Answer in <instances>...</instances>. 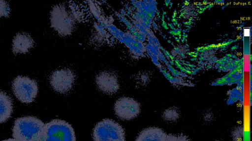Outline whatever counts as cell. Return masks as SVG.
Instances as JSON below:
<instances>
[{
    "label": "cell",
    "mask_w": 252,
    "mask_h": 141,
    "mask_svg": "<svg viewBox=\"0 0 252 141\" xmlns=\"http://www.w3.org/2000/svg\"><path fill=\"white\" fill-rule=\"evenodd\" d=\"M44 123L38 118L27 116L17 118L12 136L17 141H42Z\"/></svg>",
    "instance_id": "cell-1"
},
{
    "label": "cell",
    "mask_w": 252,
    "mask_h": 141,
    "mask_svg": "<svg viewBox=\"0 0 252 141\" xmlns=\"http://www.w3.org/2000/svg\"><path fill=\"white\" fill-rule=\"evenodd\" d=\"M74 130L66 121L53 119L44 124L42 141H75Z\"/></svg>",
    "instance_id": "cell-2"
},
{
    "label": "cell",
    "mask_w": 252,
    "mask_h": 141,
    "mask_svg": "<svg viewBox=\"0 0 252 141\" xmlns=\"http://www.w3.org/2000/svg\"><path fill=\"white\" fill-rule=\"evenodd\" d=\"M93 138L94 141H125V132L118 122L106 118L95 125Z\"/></svg>",
    "instance_id": "cell-3"
},
{
    "label": "cell",
    "mask_w": 252,
    "mask_h": 141,
    "mask_svg": "<svg viewBox=\"0 0 252 141\" xmlns=\"http://www.w3.org/2000/svg\"><path fill=\"white\" fill-rule=\"evenodd\" d=\"M12 86L15 96L22 103H31L37 95L36 81L27 76H17L13 81Z\"/></svg>",
    "instance_id": "cell-4"
},
{
    "label": "cell",
    "mask_w": 252,
    "mask_h": 141,
    "mask_svg": "<svg viewBox=\"0 0 252 141\" xmlns=\"http://www.w3.org/2000/svg\"><path fill=\"white\" fill-rule=\"evenodd\" d=\"M50 21L51 26L62 36L68 35L73 30V19L62 5L53 7L51 12Z\"/></svg>",
    "instance_id": "cell-5"
},
{
    "label": "cell",
    "mask_w": 252,
    "mask_h": 141,
    "mask_svg": "<svg viewBox=\"0 0 252 141\" xmlns=\"http://www.w3.org/2000/svg\"><path fill=\"white\" fill-rule=\"evenodd\" d=\"M75 79V75L72 70L63 68L56 70L51 74L50 83L55 91L65 94L72 89Z\"/></svg>",
    "instance_id": "cell-6"
},
{
    "label": "cell",
    "mask_w": 252,
    "mask_h": 141,
    "mask_svg": "<svg viewBox=\"0 0 252 141\" xmlns=\"http://www.w3.org/2000/svg\"><path fill=\"white\" fill-rule=\"evenodd\" d=\"M116 115L123 120H131L140 113V104L134 99L122 97L117 99L114 108Z\"/></svg>",
    "instance_id": "cell-7"
},
{
    "label": "cell",
    "mask_w": 252,
    "mask_h": 141,
    "mask_svg": "<svg viewBox=\"0 0 252 141\" xmlns=\"http://www.w3.org/2000/svg\"><path fill=\"white\" fill-rule=\"evenodd\" d=\"M95 82L98 89L107 94H114L120 89L118 76L113 71H101L96 75Z\"/></svg>",
    "instance_id": "cell-8"
},
{
    "label": "cell",
    "mask_w": 252,
    "mask_h": 141,
    "mask_svg": "<svg viewBox=\"0 0 252 141\" xmlns=\"http://www.w3.org/2000/svg\"><path fill=\"white\" fill-rule=\"evenodd\" d=\"M34 41L32 37L26 33H17L13 40L12 51L14 54L26 53L33 47Z\"/></svg>",
    "instance_id": "cell-9"
},
{
    "label": "cell",
    "mask_w": 252,
    "mask_h": 141,
    "mask_svg": "<svg viewBox=\"0 0 252 141\" xmlns=\"http://www.w3.org/2000/svg\"><path fill=\"white\" fill-rule=\"evenodd\" d=\"M167 134L160 128L152 127L143 130L135 141H166Z\"/></svg>",
    "instance_id": "cell-10"
},
{
    "label": "cell",
    "mask_w": 252,
    "mask_h": 141,
    "mask_svg": "<svg viewBox=\"0 0 252 141\" xmlns=\"http://www.w3.org/2000/svg\"><path fill=\"white\" fill-rule=\"evenodd\" d=\"M13 112V104L11 98L4 92L0 91V123L5 122Z\"/></svg>",
    "instance_id": "cell-11"
},
{
    "label": "cell",
    "mask_w": 252,
    "mask_h": 141,
    "mask_svg": "<svg viewBox=\"0 0 252 141\" xmlns=\"http://www.w3.org/2000/svg\"><path fill=\"white\" fill-rule=\"evenodd\" d=\"M162 117L166 121L174 122L178 119L180 117V114L176 109L171 108L165 110L163 113Z\"/></svg>",
    "instance_id": "cell-12"
},
{
    "label": "cell",
    "mask_w": 252,
    "mask_h": 141,
    "mask_svg": "<svg viewBox=\"0 0 252 141\" xmlns=\"http://www.w3.org/2000/svg\"><path fill=\"white\" fill-rule=\"evenodd\" d=\"M231 137L233 141H243V128L242 126L235 127L231 132Z\"/></svg>",
    "instance_id": "cell-13"
},
{
    "label": "cell",
    "mask_w": 252,
    "mask_h": 141,
    "mask_svg": "<svg viewBox=\"0 0 252 141\" xmlns=\"http://www.w3.org/2000/svg\"><path fill=\"white\" fill-rule=\"evenodd\" d=\"M166 141H190L189 137L183 134L167 135Z\"/></svg>",
    "instance_id": "cell-14"
},
{
    "label": "cell",
    "mask_w": 252,
    "mask_h": 141,
    "mask_svg": "<svg viewBox=\"0 0 252 141\" xmlns=\"http://www.w3.org/2000/svg\"><path fill=\"white\" fill-rule=\"evenodd\" d=\"M10 8L8 3L4 0H0V18L2 16H8Z\"/></svg>",
    "instance_id": "cell-15"
},
{
    "label": "cell",
    "mask_w": 252,
    "mask_h": 141,
    "mask_svg": "<svg viewBox=\"0 0 252 141\" xmlns=\"http://www.w3.org/2000/svg\"><path fill=\"white\" fill-rule=\"evenodd\" d=\"M204 118V119L207 121H210L212 119V115L211 114L208 113L207 114L205 115Z\"/></svg>",
    "instance_id": "cell-16"
},
{
    "label": "cell",
    "mask_w": 252,
    "mask_h": 141,
    "mask_svg": "<svg viewBox=\"0 0 252 141\" xmlns=\"http://www.w3.org/2000/svg\"></svg>",
    "instance_id": "cell-17"
}]
</instances>
